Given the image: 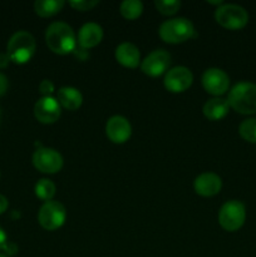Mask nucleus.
I'll use <instances>...</instances> for the list:
<instances>
[{
	"label": "nucleus",
	"instance_id": "nucleus-25",
	"mask_svg": "<svg viewBox=\"0 0 256 257\" xmlns=\"http://www.w3.org/2000/svg\"><path fill=\"white\" fill-rule=\"evenodd\" d=\"M39 92L42 93L43 97H50V94L54 92V84H53L52 80L49 79L42 80L39 84Z\"/></svg>",
	"mask_w": 256,
	"mask_h": 257
},
{
	"label": "nucleus",
	"instance_id": "nucleus-27",
	"mask_svg": "<svg viewBox=\"0 0 256 257\" xmlns=\"http://www.w3.org/2000/svg\"><path fill=\"white\" fill-rule=\"evenodd\" d=\"M10 58L7 53H0V69H4L9 65Z\"/></svg>",
	"mask_w": 256,
	"mask_h": 257
},
{
	"label": "nucleus",
	"instance_id": "nucleus-9",
	"mask_svg": "<svg viewBox=\"0 0 256 257\" xmlns=\"http://www.w3.org/2000/svg\"><path fill=\"white\" fill-rule=\"evenodd\" d=\"M202 87L208 94H212L215 97L225 94L230 87V78L225 70L220 68H210L206 69L202 74Z\"/></svg>",
	"mask_w": 256,
	"mask_h": 257
},
{
	"label": "nucleus",
	"instance_id": "nucleus-17",
	"mask_svg": "<svg viewBox=\"0 0 256 257\" xmlns=\"http://www.w3.org/2000/svg\"><path fill=\"white\" fill-rule=\"evenodd\" d=\"M230 109V104H228L227 99L221 97L212 98L208 99L207 102L203 104L202 112L207 119L210 120H220L226 117Z\"/></svg>",
	"mask_w": 256,
	"mask_h": 257
},
{
	"label": "nucleus",
	"instance_id": "nucleus-15",
	"mask_svg": "<svg viewBox=\"0 0 256 257\" xmlns=\"http://www.w3.org/2000/svg\"><path fill=\"white\" fill-rule=\"evenodd\" d=\"M103 29L97 23H87L78 32L77 43L82 49L94 48L102 42Z\"/></svg>",
	"mask_w": 256,
	"mask_h": 257
},
{
	"label": "nucleus",
	"instance_id": "nucleus-10",
	"mask_svg": "<svg viewBox=\"0 0 256 257\" xmlns=\"http://www.w3.org/2000/svg\"><path fill=\"white\" fill-rule=\"evenodd\" d=\"M171 64L170 53L163 49H156L141 63V70L148 77H160L167 72Z\"/></svg>",
	"mask_w": 256,
	"mask_h": 257
},
{
	"label": "nucleus",
	"instance_id": "nucleus-1",
	"mask_svg": "<svg viewBox=\"0 0 256 257\" xmlns=\"http://www.w3.org/2000/svg\"><path fill=\"white\" fill-rule=\"evenodd\" d=\"M45 43L53 53L59 55L70 54L77 47V37L70 25L54 22L45 30Z\"/></svg>",
	"mask_w": 256,
	"mask_h": 257
},
{
	"label": "nucleus",
	"instance_id": "nucleus-12",
	"mask_svg": "<svg viewBox=\"0 0 256 257\" xmlns=\"http://www.w3.org/2000/svg\"><path fill=\"white\" fill-rule=\"evenodd\" d=\"M105 135L115 145L125 143L132 135V125L130 120L123 115H113L107 120Z\"/></svg>",
	"mask_w": 256,
	"mask_h": 257
},
{
	"label": "nucleus",
	"instance_id": "nucleus-7",
	"mask_svg": "<svg viewBox=\"0 0 256 257\" xmlns=\"http://www.w3.org/2000/svg\"><path fill=\"white\" fill-rule=\"evenodd\" d=\"M67 220V210L58 201H49L40 207L38 221L44 230L55 231L62 227Z\"/></svg>",
	"mask_w": 256,
	"mask_h": 257
},
{
	"label": "nucleus",
	"instance_id": "nucleus-30",
	"mask_svg": "<svg viewBox=\"0 0 256 257\" xmlns=\"http://www.w3.org/2000/svg\"><path fill=\"white\" fill-rule=\"evenodd\" d=\"M7 242H8L7 233H5V231L3 230V227H0V250L4 248V246L7 245Z\"/></svg>",
	"mask_w": 256,
	"mask_h": 257
},
{
	"label": "nucleus",
	"instance_id": "nucleus-13",
	"mask_svg": "<svg viewBox=\"0 0 256 257\" xmlns=\"http://www.w3.org/2000/svg\"><path fill=\"white\" fill-rule=\"evenodd\" d=\"M60 104L55 98L42 97L34 105V115L43 124L55 123L60 117Z\"/></svg>",
	"mask_w": 256,
	"mask_h": 257
},
{
	"label": "nucleus",
	"instance_id": "nucleus-19",
	"mask_svg": "<svg viewBox=\"0 0 256 257\" xmlns=\"http://www.w3.org/2000/svg\"><path fill=\"white\" fill-rule=\"evenodd\" d=\"M64 4L63 0H37L34 3V10L39 17L50 18L58 14Z\"/></svg>",
	"mask_w": 256,
	"mask_h": 257
},
{
	"label": "nucleus",
	"instance_id": "nucleus-11",
	"mask_svg": "<svg viewBox=\"0 0 256 257\" xmlns=\"http://www.w3.org/2000/svg\"><path fill=\"white\" fill-rule=\"evenodd\" d=\"M193 74L188 68L175 67L168 70L165 75L163 84L165 88L171 93H182L192 85Z\"/></svg>",
	"mask_w": 256,
	"mask_h": 257
},
{
	"label": "nucleus",
	"instance_id": "nucleus-21",
	"mask_svg": "<svg viewBox=\"0 0 256 257\" xmlns=\"http://www.w3.org/2000/svg\"><path fill=\"white\" fill-rule=\"evenodd\" d=\"M55 191H57L55 185L48 178H42L35 185V195L38 198L45 201V202H49L53 200V197L55 196Z\"/></svg>",
	"mask_w": 256,
	"mask_h": 257
},
{
	"label": "nucleus",
	"instance_id": "nucleus-18",
	"mask_svg": "<svg viewBox=\"0 0 256 257\" xmlns=\"http://www.w3.org/2000/svg\"><path fill=\"white\" fill-rule=\"evenodd\" d=\"M57 100L68 110H77L83 103V95L74 87H62L58 90Z\"/></svg>",
	"mask_w": 256,
	"mask_h": 257
},
{
	"label": "nucleus",
	"instance_id": "nucleus-14",
	"mask_svg": "<svg viewBox=\"0 0 256 257\" xmlns=\"http://www.w3.org/2000/svg\"><path fill=\"white\" fill-rule=\"evenodd\" d=\"M193 188H195V192L202 197H213L220 193L222 188V181L220 176L216 173L205 172L196 177Z\"/></svg>",
	"mask_w": 256,
	"mask_h": 257
},
{
	"label": "nucleus",
	"instance_id": "nucleus-23",
	"mask_svg": "<svg viewBox=\"0 0 256 257\" xmlns=\"http://www.w3.org/2000/svg\"><path fill=\"white\" fill-rule=\"evenodd\" d=\"M155 7L162 15H173L180 10L181 2L178 0H156Z\"/></svg>",
	"mask_w": 256,
	"mask_h": 257
},
{
	"label": "nucleus",
	"instance_id": "nucleus-26",
	"mask_svg": "<svg viewBox=\"0 0 256 257\" xmlns=\"http://www.w3.org/2000/svg\"><path fill=\"white\" fill-rule=\"evenodd\" d=\"M8 87H9V82H8V78L5 77L3 73H0V97L4 95L7 93Z\"/></svg>",
	"mask_w": 256,
	"mask_h": 257
},
{
	"label": "nucleus",
	"instance_id": "nucleus-22",
	"mask_svg": "<svg viewBox=\"0 0 256 257\" xmlns=\"http://www.w3.org/2000/svg\"><path fill=\"white\" fill-rule=\"evenodd\" d=\"M238 135L243 141L256 145V118H247L238 125Z\"/></svg>",
	"mask_w": 256,
	"mask_h": 257
},
{
	"label": "nucleus",
	"instance_id": "nucleus-20",
	"mask_svg": "<svg viewBox=\"0 0 256 257\" xmlns=\"http://www.w3.org/2000/svg\"><path fill=\"white\" fill-rule=\"evenodd\" d=\"M122 17L127 20H135L143 13V4L140 0H124L119 7Z\"/></svg>",
	"mask_w": 256,
	"mask_h": 257
},
{
	"label": "nucleus",
	"instance_id": "nucleus-32",
	"mask_svg": "<svg viewBox=\"0 0 256 257\" xmlns=\"http://www.w3.org/2000/svg\"><path fill=\"white\" fill-rule=\"evenodd\" d=\"M0 257H8V256L4 255V253H0Z\"/></svg>",
	"mask_w": 256,
	"mask_h": 257
},
{
	"label": "nucleus",
	"instance_id": "nucleus-28",
	"mask_svg": "<svg viewBox=\"0 0 256 257\" xmlns=\"http://www.w3.org/2000/svg\"><path fill=\"white\" fill-rule=\"evenodd\" d=\"M8 206H9V202H8V198L5 196L0 195V215L4 213L5 211L8 210Z\"/></svg>",
	"mask_w": 256,
	"mask_h": 257
},
{
	"label": "nucleus",
	"instance_id": "nucleus-24",
	"mask_svg": "<svg viewBox=\"0 0 256 257\" xmlns=\"http://www.w3.org/2000/svg\"><path fill=\"white\" fill-rule=\"evenodd\" d=\"M98 4H99L98 0H72L69 2L70 7L78 12H89Z\"/></svg>",
	"mask_w": 256,
	"mask_h": 257
},
{
	"label": "nucleus",
	"instance_id": "nucleus-3",
	"mask_svg": "<svg viewBox=\"0 0 256 257\" xmlns=\"http://www.w3.org/2000/svg\"><path fill=\"white\" fill-rule=\"evenodd\" d=\"M158 34L161 39L168 44H180L197 35L192 22L186 18H173L166 20L161 24Z\"/></svg>",
	"mask_w": 256,
	"mask_h": 257
},
{
	"label": "nucleus",
	"instance_id": "nucleus-29",
	"mask_svg": "<svg viewBox=\"0 0 256 257\" xmlns=\"http://www.w3.org/2000/svg\"><path fill=\"white\" fill-rule=\"evenodd\" d=\"M3 250H4L5 252L8 253V255H14V253H17L18 248H17V246L14 245V243L7 242V245L4 246V248H3Z\"/></svg>",
	"mask_w": 256,
	"mask_h": 257
},
{
	"label": "nucleus",
	"instance_id": "nucleus-4",
	"mask_svg": "<svg viewBox=\"0 0 256 257\" xmlns=\"http://www.w3.org/2000/svg\"><path fill=\"white\" fill-rule=\"evenodd\" d=\"M35 49H37V43L34 37L29 32L19 30L14 33L8 42L7 54L9 55L10 62L25 64L32 59Z\"/></svg>",
	"mask_w": 256,
	"mask_h": 257
},
{
	"label": "nucleus",
	"instance_id": "nucleus-31",
	"mask_svg": "<svg viewBox=\"0 0 256 257\" xmlns=\"http://www.w3.org/2000/svg\"><path fill=\"white\" fill-rule=\"evenodd\" d=\"M207 3H208V4H212V5H218V7L223 4L222 0H216V2H211V0H207Z\"/></svg>",
	"mask_w": 256,
	"mask_h": 257
},
{
	"label": "nucleus",
	"instance_id": "nucleus-2",
	"mask_svg": "<svg viewBox=\"0 0 256 257\" xmlns=\"http://www.w3.org/2000/svg\"><path fill=\"white\" fill-rule=\"evenodd\" d=\"M227 102L230 108L240 114L256 113V84L250 82H240L231 88Z\"/></svg>",
	"mask_w": 256,
	"mask_h": 257
},
{
	"label": "nucleus",
	"instance_id": "nucleus-5",
	"mask_svg": "<svg viewBox=\"0 0 256 257\" xmlns=\"http://www.w3.org/2000/svg\"><path fill=\"white\" fill-rule=\"evenodd\" d=\"M215 19L225 29L240 30L247 25L248 14L237 4H222L216 9Z\"/></svg>",
	"mask_w": 256,
	"mask_h": 257
},
{
	"label": "nucleus",
	"instance_id": "nucleus-6",
	"mask_svg": "<svg viewBox=\"0 0 256 257\" xmlns=\"http://www.w3.org/2000/svg\"><path fill=\"white\" fill-rule=\"evenodd\" d=\"M246 221V208L242 202L231 200L223 203L218 212V223L221 227L228 232L238 231Z\"/></svg>",
	"mask_w": 256,
	"mask_h": 257
},
{
	"label": "nucleus",
	"instance_id": "nucleus-16",
	"mask_svg": "<svg viewBox=\"0 0 256 257\" xmlns=\"http://www.w3.org/2000/svg\"><path fill=\"white\" fill-rule=\"evenodd\" d=\"M115 60L120 65L125 68L135 69L141 64V53L140 49L132 43L124 42L115 48L114 52Z\"/></svg>",
	"mask_w": 256,
	"mask_h": 257
},
{
	"label": "nucleus",
	"instance_id": "nucleus-8",
	"mask_svg": "<svg viewBox=\"0 0 256 257\" xmlns=\"http://www.w3.org/2000/svg\"><path fill=\"white\" fill-rule=\"evenodd\" d=\"M33 165L40 172L53 175L63 168V157L53 148L40 147L33 155Z\"/></svg>",
	"mask_w": 256,
	"mask_h": 257
}]
</instances>
